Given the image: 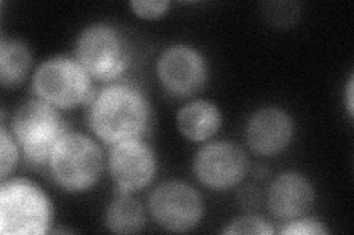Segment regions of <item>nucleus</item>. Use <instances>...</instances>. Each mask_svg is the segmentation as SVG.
<instances>
[{
	"label": "nucleus",
	"mask_w": 354,
	"mask_h": 235,
	"mask_svg": "<svg viewBox=\"0 0 354 235\" xmlns=\"http://www.w3.org/2000/svg\"><path fill=\"white\" fill-rule=\"evenodd\" d=\"M31 53L26 43L2 37L0 43V83L5 88H15L24 83L31 70Z\"/></svg>",
	"instance_id": "2eb2a0df"
},
{
	"label": "nucleus",
	"mask_w": 354,
	"mask_h": 235,
	"mask_svg": "<svg viewBox=\"0 0 354 235\" xmlns=\"http://www.w3.org/2000/svg\"><path fill=\"white\" fill-rule=\"evenodd\" d=\"M53 206L49 196L28 180H6L0 187V232L41 235L50 231Z\"/></svg>",
	"instance_id": "7ed1b4c3"
},
{
	"label": "nucleus",
	"mask_w": 354,
	"mask_h": 235,
	"mask_svg": "<svg viewBox=\"0 0 354 235\" xmlns=\"http://www.w3.org/2000/svg\"><path fill=\"white\" fill-rule=\"evenodd\" d=\"M68 132L59 109L36 97L22 103L12 119V136L30 165H48L52 150Z\"/></svg>",
	"instance_id": "20e7f679"
},
{
	"label": "nucleus",
	"mask_w": 354,
	"mask_h": 235,
	"mask_svg": "<svg viewBox=\"0 0 354 235\" xmlns=\"http://www.w3.org/2000/svg\"><path fill=\"white\" fill-rule=\"evenodd\" d=\"M266 17L269 22L278 27H288L297 22L298 15H300V6L291 2H276L268 3L264 10Z\"/></svg>",
	"instance_id": "a211bd4d"
},
{
	"label": "nucleus",
	"mask_w": 354,
	"mask_h": 235,
	"mask_svg": "<svg viewBox=\"0 0 354 235\" xmlns=\"http://www.w3.org/2000/svg\"><path fill=\"white\" fill-rule=\"evenodd\" d=\"M313 203L315 188L301 174L283 172L269 187L268 207L278 221L290 222L306 216Z\"/></svg>",
	"instance_id": "f8f14e48"
},
{
	"label": "nucleus",
	"mask_w": 354,
	"mask_h": 235,
	"mask_svg": "<svg viewBox=\"0 0 354 235\" xmlns=\"http://www.w3.org/2000/svg\"><path fill=\"white\" fill-rule=\"evenodd\" d=\"M157 76L170 96L194 97L208 81V63L204 54L189 44H173L160 54Z\"/></svg>",
	"instance_id": "6e6552de"
},
{
	"label": "nucleus",
	"mask_w": 354,
	"mask_h": 235,
	"mask_svg": "<svg viewBox=\"0 0 354 235\" xmlns=\"http://www.w3.org/2000/svg\"><path fill=\"white\" fill-rule=\"evenodd\" d=\"M52 180L64 192L77 194L95 187L105 170L104 152L92 137L68 131L55 145L48 162Z\"/></svg>",
	"instance_id": "f03ea898"
},
{
	"label": "nucleus",
	"mask_w": 354,
	"mask_h": 235,
	"mask_svg": "<svg viewBox=\"0 0 354 235\" xmlns=\"http://www.w3.org/2000/svg\"><path fill=\"white\" fill-rule=\"evenodd\" d=\"M145 207L131 194L120 193L105 210V227L115 234H135L145 227Z\"/></svg>",
	"instance_id": "4468645a"
},
{
	"label": "nucleus",
	"mask_w": 354,
	"mask_h": 235,
	"mask_svg": "<svg viewBox=\"0 0 354 235\" xmlns=\"http://www.w3.org/2000/svg\"><path fill=\"white\" fill-rule=\"evenodd\" d=\"M248 171V158L239 145L230 141L207 143L194 158L196 180L213 192L236 187Z\"/></svg>",
	"instance_id": "1a4fd4ad"
},
{
	"label": "nucleus",
	"mask_w": 354,
	"mask_h": 235,
	"mask_svg": "<svg viewBox=\"0 0 354 235\" xmlns=\"http://www.w3.org/2000/svg\"><path fill=\"white\" fill-rule=\"evenodd\" d=\"M329 231L320 221L315 218L301 216L294 221H290L281 229V234L285 235H326Z\"/></svg>",
	"instance_id": "6ab92c4d"
},
{
	"label": "nucleus",
	"mask_w": 354,
	"mask_h": 235,
	"mask_svg": "<svg viewBox=\"0 0 354 235\" xmlns=\"http://www.w3.org/2000/svg\"><path fill=\"white\" fill-rule=\"evenodd\" d=\"M148 207L153 221L171 232H187L196 228L204 218V200L185 181L170 180L155 187Z\"/></svg>",
	"instance_id": "0eeeda50"
},
{
	"label": "nucleus",
	"mask_w": 354,
	"mask_h": 235,
	"mask_svg": "<svg viewBox=\"0 0 354 235\" xmlns=\"http://www.w3.org/2000/svg\"><path fill=\"white\" fill-rule=\"evenodd\" d=\"M75 59L95 80L113 83L130 66L127 39L108 24L86 27L75 40Z\"/></svg>",
	"instance_id": "423d86ee"
},
{
	"label": "nucleus",
	"mask_w": 354,
	"mask_h": 235,
	"mask_svg": "<svg viewBox=\"0 0 354 235\" xmlns=\"http://www.w3.org/2000/svg\"><path fill=\"white\" fill-rule=\"evenodd\" d=\"M0 143H2V172H0V180L6 181L9 180V175L12 174L19 163L21 149L12 136V132H9L5 124L0 128Z\"/></svg>",
	"instance_id": "dca6fc26"
},
{
	"label": "nucleus",
	"mask_w": 354,
	"mask_h": 235,
	"mask_svg": "<svg viewBox=\"0 0 354 235\" xmlns=\"http://www.w3.org/2000/svg\"><path fill=\"white\" fill-rule=\"evenodd\" d=\"M93 78L68 56H57L41 62L32 75V90L44 102L59 110H70L91 103Z\"/></svg>",
	"instance_id": "39448f33"
},
{
	"label": "nucleus",
	"mask_w": 354,
	"mask_h": 235,
	"mask_svg": "<svg viewBox=\"0 0 354 235\" xmlns=\"http://www.w3.org/2000/svg\"><path fill=\"white\" fill-rule=\"evenodd\" d=\"M169 0H135L130 3L133 14L142 19H158L169 12Z\"/></svg>",
	"instance_id": "aec40b11"
},
{
	"label": "nucleus",
	"mask_w": 354,
	"mask_h": 235,
	"mask_svg": "<svg viewBox=\"0 0 354 235\" xmlns=\"http://www.w3.org/2000/svg\"><path fill=\"white\" fill-rule=\"evenodd\" d=\"M294 136V122L288 112L268 106L254 112L245 125V141L252 153L273 158L286 150Z\"/></svg>",
	"instance_id": "9b49d317"
},
{
	"label": "nucleus",
	"mask_w": 354,
	"mask_h": 235,
	"mask_svg": "<svg viewBox=\"0 0 354 235\" xmlns=\"http://www.w3.org/2000/svg\"><path fill=\"white\" fill-rule=\"evenodd\" d=\"M151 119L148 99L129 84H108L88 103V127L109 147L142 139L151 127Z\"/></svg>",
	"instance_id": "f257e3e1"
},
{
	"label": "nucleus",
	"mask_w": 354,
	"mask_h": 235,
	"mask_svg": "<svg viewBox=\"0 0 354 235\" xmlns=\"http://www.w3.org/2000/svg\"><path fill=\"white\" fill-rule=\"evenodd\" d=\"M353 76L350 78V81H348V87H347V109H348V114H350V116H353V112H354V103H353Z\"/></svg>",
	"instance_id": "412c9836"
},
{
	"label": "nucleus",
	"mask_w": 354,
	"mask_h": 235,
	"mask_svg": "<svg viewBox=\"0 0 354 235\" xmlns=\"http://www.w3.org/2000/svg\"><path fill=\"white\" fill-rule=\"evenodd\" d=\"M225 234H257V235H270L274 232L270 223L254 215L241 216L232 221L227 228L223 229Z\"/></svg>",
	"instance_id": "f3484780"
},
{
	"label": "nucleus",
	"mask_w": 354,
	"mask_h": 235,
	"mask_svg": "<svg viewBox=\"0 0 354 235\" xmlns=\"http://www.w3.org/2000/svg\"><path fill=\"white\" fill-rule=\"evenodd\" d=\"M221 124V112L209 100H194L177 114V130L192 143H205L213 139L220 131Z\"/></svg>",
	"instance_id": "ddd939ff"
},
{
	"label": "nucleus",
	"mask_w": 354,
	"mask_h": 235,
	"mask_svg": "<svg viewBox=\"0 0 354 235\" xmlns=\"http://www.w3.org/2000/svg\"><path fill=\"white\" fill-rule=\"evenodd\" d=\"M108 172L120 193L133 194L151 185L158 171L157 154L142 139L111 145Z\"/></svg>",
	"instance_id": "9d476101"
}]
</instances>
